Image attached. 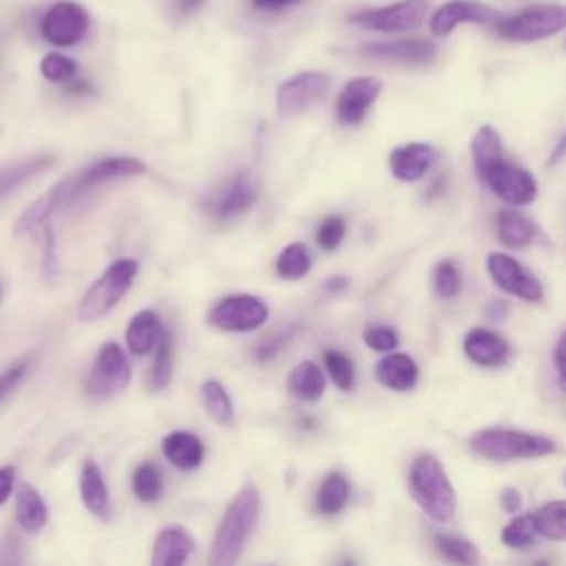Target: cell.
<instances>
[{"label":"cell","mask_w":566,"mask_h":566,"mask_svg":"<svg viewBox=\"0 0 566 566\" xmlns=\"http://www.w3.org/2000/svg\"><path fill=\"white\" fill-rule=\"evenodd\" d=\"M17 482V467H3L0 469V506L8 502V498L12 495Z\"/></svg>","instance_id":"48"},{"label":"cell","mask_w":566,"mask_h":566,"mask_svg":"<svg viewBox=\"0 0 566 566\" xmlns=\"http://www.w3.org/2000/svg\"><path fill=\"white\" fill-rule=\"evenodd\" d=\"M164 337L162 330V321L156 312L151 310H142L138 312L129 328H127V345L136 356H145L149 354L153 348H158L160 339Z\"/></svg>","instance_id":"24"},{"label":"cell","mask_w":566,"mask_h":566,"mask_svg":"<svg viewBox=\"0 0 566 566\" xmlns=\"http://www.w3.org/2000/svg\"><path fill=\"white\" fill-rule=\"evenodd\" d=\"M434 542H436V548L440 551V555H445L449 562H456V564H476L478 562L476 544H471L464 537L438 533L434 537Z\"/></svg>","instance_id":"37"},{"label":"cell","mask_w":566,"mask_h":566,"mask_svg":"<svg viewBox=\"0 0 566 566\" xmlns=\"http://www.w3.org/2000/svg\"><path fill=\"white\" fill-rule=\"evenodd\" d=\"M17 520L21 524V528L28 531V533H39L47 524V520H50V509H47L45 500L30 484H23L19 489V495H17Z\"/></svg>","instance_id":"27"},{"label":"cell","mask_w":566,"mask_h":566,"mask_svg":"<svg viewBox=\"0 0 566 566\" xmlns=\"http://www.w3.org/2000/svg\"><path fill=\"white\" fill-rule=\"evenodd\" d=\"M288 389L301 401H319L325 392V376L319 365H314L312 361H303L292 370L288 378Z\"/></svg>","instance_id":"29"},{"label":"cell","mask_w":566,"mask_h":566,"mask_svg":"<svg viewBox=\"0 0 566 566\" xmlns=\"http://www.w3.org/2000/svg\"><path fill=\"white\" fill-rule=\"evenodd\" d=\"M0 295H3V288H0Z\"/></svg>","instance_id":"55"},{"label":"cell","mask_w":566,"mask_h":566,"mask_svg":"<svg viewBox=\"0 0 566 566\" xmlns=\"http://www.w3.org/2000/svg\"><path fill=\"white\" fill-rule=\"evenodd\" d=\"M427 0H398V3L363 10L352 14L348 21L356 28L381 32V34H401L418 30L427 17Z\"/></svg>","instance_id":"7"},{"label":"cell","mask_w":566,"mask_h":566,"mask_svg":"<svg viewBox=\"0 0 566 566\" xmlns=\"http://www.w3.org/2000/svg\"><path fill=\"white\" fill-rule=\"evenodd\" d=\"M462 350L467 359L480 367H500L509 359V343L500 334L484 328L467 332Z\"/></svg>","instance_id":"18"},{"label":"cell","mask_w":566,"mask_h":566,"mask_svg":"<svg viewBox=\"0 0 566 566\" xmlns=\"http://www.w3.org/2000/svg\"><path fill=\"white\" fill-rule=\"evenodd\" d=\"M58 209H61V197H58V191H56V186H54L45 197H41L39 202H34V204L21 215V220H19L17 226H14V235L21 237V235H28V233H32V231L45 226L47 220H50Z\"/></svg>","instance_id":"32"},{"label":"cell","mask_w":566,"mask_h":566,"mask_svg":"<svg viewBox=\"0 0 566 566\" xmlns=\"http://www.w3.org/2000/svg\"><path fill=\"white\" fill-rule=\"evenodd\" d=\"M436 160L438 153L431 145L412 142L392 151L389 171L398 182H418L429 173Z\"/></svg>","instance_id":"17"},{"label":"cell","mask_w":566,"mask_h":566,"mask_svg":"<svg viewBox=\"0 0 566 566\" xmlns=\"http://www.w3.org/2000/svg\"><path fill=\"white\" fill-rule=\"evenodd\" d=\"M434 288L440 299H456L462 290V275L453 261H440L434 273Z\"/></svg>","instance_id":"41"},{"label":"cell","mask_w":566,"mask_h":566,"mask_svg":"<svg viewBox=\"0 0 566 566\" xmlns=\"http://www.w3.org/2000/svg\"><path fill=\"white\" fill-rule=\"evenodd\" d=\"M361 54L376 63H389V65H427L436 58L438 50L429 41H394V43H374L365 45Z\"/></svg>","instance_id":"16"},{"label":"cell","mask_w":566,"mask_h":566,"mask_svg":"<svg viewBox=\"0 0 566 566\" xmlns=\"http://www.w3.org/2000/svg\"><path fill=\"white\" fill-rule=\"evenodd\" d=\"M383 92V83L372 76H359L352 78L337 98V120L341 125L354 127L365 120L374 103L378 100Z\"/></svg>","instance_id":"15"},{"label":"cell","mask_w":566,"mask_h":566,"mask_svg":"<svg viewBox=\"0 0 566 566\" xmlns=\"http://www.w3.org/2000/svg\"><path fill=\"white\" fill-rule=\"evenodd\" d=\"M299 0H253V6L261 12H284L286 8L297 6Z\"/></svg>","instance_id":"50"},{"label":"cell","mask_w":566,"mask_h":566,"mask_svg":"<svg viewBox=\"0 0 566 566\" xmlns=\"http://www.w3.org/2000/svg\"><path fill=\"white\" fill-rule=\"evenodd\" d=\"M173 3H175L178 12L186 17V14H193L195 10H200L206 3V0H173Z\"/></svg>","instance_id":"51"},{"label":"cell","mask_w":566,"mask_h":566,"mask_svg":"<svg viewBox=\"0 0 566 566\" xmlns=\"http://www.w3.org/2000/svg\"><path fill=\"white\" fill-rule=\"evenodd\" d=\"M131 381L129 359L118 343H105L87 378V394L96 401L111 398Z\"/></svg>","instance_id":"10"},{"label":"cell","mask_w":566,"mask_h":566,"mask_svg":"<svg viewBox=\"0 0 566 566\" xmlns=\"http://www.w3.org/2000/svg\"><path fill=\"white\" fill-rule=\"evenodd\" d=\"M43 268L47 277L56 275L58 261H56V242H54V233L52 228L45 224V255H43Z\"/></svg>","instance_id":"46"},{"label":"cell","mask_w":566,"mask_h":566,"mask_svg":"<svg viewBox=\"0 0 566 566\" xmlns=\"http://www.w3.org/2000/svg\"><path fill=\"white\" fill-rule=\"evenodd\" d=\"M147 173V164L136 160V158H105L100 162L89 164L87 169H83L81 173L63 180L56 184L58 197H61V209L70 206L72 202H76L81 195L89 193L92 189L118 182V180H127V178H138Z\"/></svg>","instance_id":"4"},{"label":"cell","mask_w":566,"mask_h":566,"mask_svg":"<svg viewBox=\"0 0 566 566\" xmlns=\"http://www.w3.org/2000/svg\"><path fill=\"white\" fill-rule=\"evenodd\" d=\"M134 491L142 502H156L162 495V473L153 462H145L136 469Z\"/></svg>","instance_id":"38"},{"label":"cell","mask_w":566,"mask_h":566,"mask_svg":"<svg viewBox=\"0 0 566 566\" xmlns=\"http://www.w3.org/2000/svg\"><path fill=\"white\" fill-rule=\"evenodd\" d=\"M343 237H345V220L339 217V215L328 217V220L319 226V231H317V242H319V246L325 248V250H337L339 244L343 242Z\"/></svg>","instance_id":"42"},{"label":"cell","mask_w":566,"mask_h":566,"mask_svg":"<svg viewBox=\"0 0 566 566\" xmlns=\"http://www.w3.org/2000/svg\"><path fill=\"white\" fill-rule=\"evenodd\" d=\"M325 367H328V374L332 378V383L339 387V389H352L354 387V378H356V370H354V363L350 361V356H345L343 352L339 350H325Z\"/></svg>","instance_id":"39"},{"label":"cell","mask_w":566,"mask_h":566,"mask_svg":"<svg viewBox=\"0 0 566 566\" xmlns=\"http://www.w3.org/2000/svg\"><path fill=\"white\" fill-rule=\"evenodd\" d=\"M376 378L387 389L409 392L418 383V365L409 354H387L376 365Z\"/></svg>","instance_id":"22"},{"label":"cell","mask_w":566,"mask_h":566,"mask_svg":"<svg viewBox=\"0 0 566 566\" xmlns=\"http://www.w3.org/2000/svg\"><path fill=\"white\" fill-rule=\"evenodd\" d=\"M259 511H261L259 491L255 487H244L226 509L224 520L215 533L211 557H209L211 566H233L239 559L259 520Z\"/></svg>","instance_id":"1"},{"label":"cell","mask_w":566,"mask_h":566,"mask_svg":"<svg viewBox=\"0 0 566 566\" xmlns=\"http://www.w3.org/2000/svg\"><path fill=\"white\" fill-rule=\"evenodd\" d=\"M409 491L416 504L434 522H451L456 515V493L447 471L434 453H420L409 467Z\"/></svg>","instance_id":"2"},{"label":"cell","mask_w":566,"mask_h":566,"mask_svg":"<svg viewBox=\"0 0 566 566\" xmlns=\"http://www.w3.org/2000/svg\"><path fill=\"white\" fill-rule=\"evenodd\" d=\"M350 502V482L341 473H330L319 487L317 493V509L323 515H337Z\"/></svg>","instance_id":"30"},{"label":"cell","mask_w":566,"mask_h":566,"mask_svg":"<svg viewBox=\"0 0 566 566\" xmlns=\"http://www.w3.org/2000/svg\"><path fill=\"white\" fill-rule=\"evenodd\" d=\"M162 451L171 464L180 469H195L204 460V442L191 431H173L162 440Z\"/></svg>","instance_id":"26"},{"label":"cell","mask_w":566,"mask_h":566,"mask_svg":"<svg viewBox=\"0 0 566 566\" xmlns=\"http://www.w3.org/2000/svg\"><path fill=\"white\" fill-rule=\"evenodd\" d=\"M211 323L224 332H250L266 323L268 308L261 299L250 295H235L220 301L211 314Z\"/></svg>","instance_id":"12"},{"label":"cell","mask_w":566,"mask_h":566,"mask_svg":"<svg viewBox=\"0 0 566 566\" xmlns=\"http://www.w3.org/2000/svg\"><path fill=\"white\" fill-rule=\"evenodd\" d=\"M562 158H566V134H564V138L555 145V149H553V153H551V164H557Z\"/></svg>","instance_id":"53"},{"label":"cell","mask_w":566,"mask_h":566,"mask_svg":"<svg viewBox=\"0 0 566 566\" xmlns=\"http://www.w3.org/2000/svg\"><path fill=\"white\" fill-rule=\"evenodd\" d=\"M292 337H295V328L286 330L284 334H277L275 339H268V341H264V343L257 348L255 356H257L259 361H266V359H273V356H277V354L284 350V345H286V343H288Z\"/></svg>","instance_id":"45"},{"label":"cell","mask_w":566,"mask_h":566,"mask_svg":"<svg viewBox=\"0 0 566 566\" xmlns=\"http://www.w3.org/2000/svg\"><path fill=\"white\" fill-rule=\"evenodd\" d=\"M502 19L493 8L478 3V0H449L442 8H438L429 21V30L434 36L445 39L456 28L471 23V25H495Z\"/></svg>","instance_id":"14"},{"label":"cell","mask_w":566,"mask_h":566,"mask_svg":"<svg viewBox=\"0 0 566 566\" xmlns=\"http://www.w3.org/2000/svg\"><path fill=\"white\" fill-rule=\"evenodd\" d=\"M531 517L542 537H548L555 542L566 540V500L548 502L540 506Z\"/></svg>","instance_id":"31"},{"label":"cell","mask_w":566,"mask_h":566,"mask_svg":"<svg viewBox=\"0 0 566 566\" xmlns=\"http://www.w3.org/2000/svg\"><path fill=\"white\" fill-rule=\"evenodd\" d=\"M54 162L56 160L52 156H34V158H28V160H21V162H14L10 167L0 169V200L10 197L19 189H23L32 180H36L39 175L47 173L54 167Z\"/></svg>","instance_id":"21"},{"label":"cell","mask_w":566,"mask_h":566,"mask_svg":"<svg viewBox=\"0 0 566 566\" xmlns=\"http://www.w3.org/2000/svg\"><path fill=\"white\" fill-rule=\"evenodd\" d=\"M487 273L491 281L506 295L528 303L544 299V288L535 275H531L517 259L504 253H491L487 257Z\"/></svg>","instance_id":"11"},{"label":"cell","mask_w":566,"mask_h":566,"mask_svg":"<svg viewBox=\"0 0 566 566\" xmlns=\"http://www.w3.org/2000/svg\"><path fill=\"white\" fill-rule=\"evenodd\" d=\"M193 551H195L193 535L180 524H169L156 537L153 564L156 566H180L186 559H191Z\"/></svg>","instance_id":"19"},{"label":"cell","mask_w":566,"mask_h":566,"mask_svg":"<svg viewBox=\"0 0 566 566\" xmlns=\"http://www.w3.org/2000/svg\"><path fill=\"white\" fill-rule=\"evenodd\" d=\"M310 268H312V259L303 244L286 246V250L277 259V273L281 279H288V281H297L306 277Z\"/></svg>","instance_id":"34"},{"label":"cell","mask_w":566,"mask_h":566,"mask_svg":"<svg viewBox=\"0 0 566 566\" xmlns=\"http://www.w3.org/2000/svg\"><path fill=\"white\" fill-rule=\"evenodd\" d=\"M332 87V78L323 72H303L288 78L277 92V111L281 118H297L321 103Z\"/></svg>","instance_id":"9"},{"label":"cell","mask_w":566,"mask_h":566,"mask_svg":"<svg viewBox=\"0 0 566 566\" xmlns=\"http://www.w3.org/2000/svg\"><path fill=\"white\" fill-rule=\"evenodd\" d=\"M504 312H506V308H504L500 301H495V303L489 308V317H491V319H498V321L504 317Z\"/></svg>","instance_id":"54"},{"label":"cell","mask_w":566,"mask_h":566,"mask_svg":"<svg viewBox=\"0 0 566 566\" xmlns=\"http://www.w3.org/2000/svg\"><path fill=\"white\" fill-rule=\"evenodd\" d=\"M173 361H175V348L171 334H164L158 343V354L151 367V387L164 389L173 378Z\"/></svg>","instance_id":"35"},{"label":"cell","mask_w":566,"mask_h":566,"mask_svg":"<svg viewBox=\"0 0 566 566\" xmlns=\"http://www.w3.org/2000/svg\"><path fill=\"white\" fill-rule=\"evenodd\" d=\"M348 279L345 277H332V279H328L325 281V290L328 292H341V290H345L348 288Z\"/></svg>","instance_id":"52"},{"label":"cell","mask_w":566,"mask_h":566,"mask_svg":"<svg viewBox=\"0 0 566 566\" xmlns=\"http://www.w3.org/2000/svg\"><path fill=\"white\" fill-rule=\"evenodd\" d=\"M471 449L495 462H513V460H531L542 458L555 451V442L540 434L515 431V429H482L471 438Z\"/></svg>","instance_id":"3"},{"label":"cell","mask_w":566,"mask_h":566,"mask_svg":"<svg viewBox=\"0 0 566 566\" xmlns=\"http://www.w3.org/2000/svg\"><path fill=\"white\" fill-rule=\"evenodd\" d=\"M41 74L54 83V85H67L76 78L78 74V65L70 58V56H63V54H47L43 61H41Z\"/></svg>","instance_id":"40"},{"label":"cell","mask_w":566,"mask_h":566,"mask_svg":"<svg viewBox=\"0 0 566 566\" xmlns=\"http://www.w3.org/2000/svg\"><path fill=\"white\" fill-rule=\"evenodd\" d=\"M257 200V189L255 182L248 173H239L228 182V186L215 197L211 211L220 220H231L242 213H246Z\"/></svg>","instance_id":"20"},{"label":"cell","mask_w":566,"mask_h":566,"mask_svg":"<svg viewBox=\"0 0 566 566\" xmlns=\"http://www.w3.org/2000/svg\"><path fill=\"white\" fill-rule=\"evenodd\" d=\"M482 182L491 189L493 195L511 206H528L537 197L535 178L528 171L509 164L506 160H500L495 167H491Z\"/></svg>","instance_id":"13"},{"label":"cell","mask_w":566,"mask_h":566,"mask_svg":"<svg viewBox=\"0 0 566 566\" xmlns=\"http://www.w3.org/2000/svg\"><path fill=\"white\" fill-rule=\"evenodd\" d=\"M500 506H502L506 513L520 511V506H522V495H520V491L513 489V487L502 489V493H500Z\"/></svg>","instance_id":"49"},{"label":"cell","mask_w":566,"mask_h":566,"mask_svg":"<svg viewBox=\"0 0 566 566\" xmlns=\"http://www.w3.org/2000/svg\"><path fill=\"white\" fill-rule=\"evenodd\" d=\"M363 341L376 352H394L398 348V332L387 325H372L365 330Z\"/></svg>","instance_id":"43"},{"label":"cell","mask_w":566,"mask_h":566,"mask_svg":"<svg viewBox=\"0 0 566 566\" xmlns=\"http://www.w3.org/2000/svg\"><path fill=\"white\" fill-rule=\"evenodd\" d=\"M495 34L511 43H537L566 30V6H537L493 25Z\"/></svg>","instance_id":"5"},{"label":"cell","mask_w":566,"mask_h":566,"mask_svg":"<svg viewBox=\"0 0 566 566\" xmlns=\"http://www.w3.org/2000/svg\"><path fill=\"white\" fill-rule=\"evenodd\" d=\"M537 528L533 524V517L531 515H517L513 517L504 528H502V542L509 546V548H517V551H524L528 546L535 544V537H537Z\"/></svg>","instance_id":"36"},{"label":"cell","mask_w":566,"mask_h":566,"mask_svg":"<svg viewBox=\"0 0 566 566\" xmlns=\"http://www.w3.org/2000/svg\"><path fill=\"white\" fill-rule=\"evenodd\" d=\"M28 367H30V363H28V361H21V363H17L14 367H10V370H6L3 374H0V401H3V398L23 381Z\"/></svg>","instance_id":"44"},{"label":"cell","mask_w":566,"mask_h":566,"mask_svg":"<svg viewBox=\"0 0 566 566\" xmlns=\"http://www.w3.org/2000/svg\"><path fill=\"white\" fill-rule=\"evenodd\" d=\"M92 19L87 10L74 0H58L41 21L43 39L54 47H76L87 39Z\"/></svg>","instance_id":"8"},{"label":"cell","mask_w":566,"mask_h":566,"mask_svg":"<svg viewBox=\"0 0 566 566\" xmlns=\"http://www.w3.org/2000/svg\"><path fill=\"white\" fill-rule=\"evenodd\" d=\"M553 361H555V372H557V381L562 385V389H566V332L559 337L555 352H553Z\"/></svg>","instance_id":"47"},{"label":"cell","mask_w":566,"mask_h":566,"mask_svg":"<svg viewBox=\"0 0 566 566\" xmlns=\"http://www.w3.org/2000/svg\"><path fill=\"white\" fill-rule=\"evenodd\" d=\"M202 398L206 405V412L211 414L213 420H217L220 425H233L235 420V412H233V401L226 392V387L217 381H206L202 385Z\"/></svg>","instance_id":"33"},{"label":"cell","mask_w":566,"mask_h":566,"mask_svg":"<svg viewBox=\"0 0 566 566\" xmlns=\"http://www.w3.org/2000/svg\"><path fill=\"white\" fill-rule=\"evenodd\" d=\"M495 233H498V239H500L502 246L513 248V250H522L535 239L537 228L522 213L502 209L495 217Z\"/></svg>","instance_id":"25"},{"label":"cell","mask_w":566,"mask_h":566,"mask_svg":"<svg viewBox=\"0 0 566 566\" xmlns=\"http://www.w3.org/2000/svg\"><path fill=\"white\" fill-rule=\"evenodd\" d=\"M471 156H473V164H476V171H478L480 180L489 173L491 167H495L500 160H504L502 142H500V136L493 127L484 125L476 131L473 142H471Z\"/></svg>","instance_id":"28"},{"label":"cell","mask_w":566,"mask_h":566,"mask_svg":"<svg viewBox=\"0 0 566 566\" xmlns=\"http://www.w3.org/2000/svg\"><path fill=\"white\" fill-rule=\"evenodd\" d=\"M138 275V261L120 259L109 266V270L87 290L78 306L81 321H96L111 312L122 297L129 292Z\"/></svg>","instance_id":"6"},{"label":"cell","mask_w":566,"mask_h":566,"mask_svg":"<svg viewBox=\"0 0 566 566\" xmlns=\"http://www.w3.org/2000/svg\"><path fill=\"white\" fill-rule=\"evenodd\" d=\"M81 493H83V502L85 506L100 520H111L114 509H111V498H109V489L107 482L103 478V471L96 462H87L83 469V478H81Z\"/></svg>","instance_id":"23"}]
</instances>
